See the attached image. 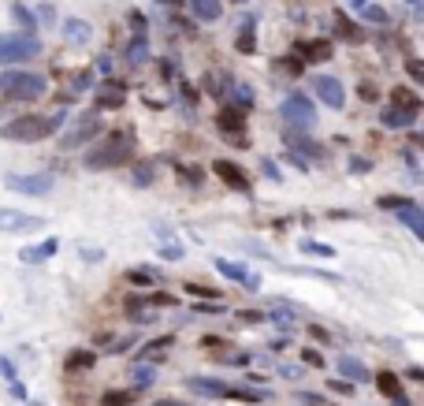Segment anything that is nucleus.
Here are the masks:
<instances>
[{
  "label": "nucleus",
  "instance_id": "2eb2a0df",
  "mask_svg": "<svg viewBox=\"0 0 424 406\" xmlns=\"http://www.w3.org/2000/svg\"><path fill=\"white\" fill-rule=\"evenodd\" d=\"M212 172H216V179H223L235 194H249V179H246V172L235 164V160H216Z\"/></svg>",
  "mask_w": 424,
  "mask_h": 406
},
{
  "label": "nucleus",
  "instance_id": "4468645a",
  "mask_svg": "<svg viewBox=\"0 0 424 406\" xmlns=\"http://www.w3.org/2000/svg\"><path fill=\"white\" fill-rule=\"evenodd\" d=\"M187 391L205 395V399H227L231 395V384L220 377H187Z\"/></svg>",
  "mask_w": 424,
  "mask_h": 406
},
{
  "label": "nucleus",
  "instance_id": "c9c22d12",
  "mask_svg": "<svg viewBox=\"0 0 424 406\" xmlns=\"http://www.w3.org/2000/svg\"><path fill=\"white\" fill-rule=\"evenodd\" d=\"M227 399H238V403H265V399H272L268 391H249V388H231V395Z\"/></svg>",
  "mask_w": 424,
  "mask_h": 406
},
{
  "label": "nucleus",
  "instance_id": "09e8293b",
  "mask_svg": "<svg viewBox=\"0 0 424 406\" xmlns=\"http://www.w3.org/2000/svg\"><path fill=\"white\" fill-rule=\"evenodd\" d=\"M301 361H309L313 369H320L324 366V358H320V350H301Z\"/></svg>",
  "mask_w": 424,
  "mask_h": 406
},
{
  "label": "nucleus",
  "instance_id": "473e14b6",
  "mask_svg": "<svg viewBox=\"0 0 424 406\" xmlns=\"http://www.w3.org/2000/svg\"><path fill=\"white\" fill-rule=\"evenodd\" d=\"M357 15H361L365 23H376V26H387V23H391V15H387L384 8H379V4H365L361 12H357Z\"/></svg>",
  "mask_w": 424,
  "mask_h": 406
},
{
  "label": "nucleus",
  "instance_id": "6e6552de",
  "mask_svg": "<svg viewBox=\"0 0 424 406\" xmlns=\"http://www.w3.org/2000/svg\"><path fill=\"white\" fill-rule=\"evenodd\" d=\"M283 142L290 146V153H298L301 160H306V164H309V160H320L324 157V146L309 131H301V127H287V131H283Z\"/></svg>",
  "mask_w": 424,
  "mask_h": 406
},
{
  "label": "nucleus",
  "instance_id": "0eeeda50",
  "mask_svg": "<svg viewBox=\"0 0 424 406\" xmlns=\"http://www.w3.org/2000/svg\"><path fill=\"white\" fill-rule=\"evenodd\" d=\"M279 116L287 120V127H313L317 123V104H313L306 93H290L287 101H279Z\"/></svg>",
  "mask_w": 424,
  "mask_h": 406
},
{
  "label": "nucleus",
  "instance_id": "052dcab7",
  "mask_svg": "<svg viewBox=\"0 0 424 406\" xmlns=\"http://www.w3.org/2000/svg\"><path fill=\"white\" fill-rule=\"evenodd\" d=\"M361 97H376V86H372V82H361Z\"/></svg>",
  "mask_w": 424,
  "mask_h": 406
},
{
  "label": "nucleus",
  "instance_id": "a878e982",
  "mask_svg": "<svg viewBox=\"0 0 424 406\" xmlns=\"http://www.w3.org/2000/svg\"><path fill=\"white\" fill-rule=\"evenodd\" d=\"M235 49L242 52V56H253L257 52V38H253V19H246L242 30H238V41H235Z\"/></svg>",
  "mask_w": 424,
  "mask_h": 406
},
{
  "label": "nucleus",
  "instance_id": "ddd939ff",
  "mask_svg": "<svg viewBox=\"0 0 424 406\" xmlns=\"http://www.w3.org/2000/svg\"><path fill=\"white\" fill-rule=\"evenodd\" d=\"M216 123H220V131H223V138L227 142H235V146H242L246 142V112H238V109H231V104H223L220 109V116H216Z\"/></svg>",
  "mask_w": 424,
  "mask_h": 406
},
{
  "label": "nucleus",
  "instance_id": "79ce46f5",
  "mask_svg": "<svg viewBox=\"0 0 424 406\" xmlns=\"http://www.w3.org/2000/svg\"><path fill=\"white\" fill-rule=\"evenodd\" d=\"M406 71H409V79H413V82H424V63H421L417 56H409V60H406Z\"/></svg>",
  "mask_w": 424,
  "mask_h": 406
},
{
  "label": "nucleus",
  "instance_id": "bf43d9fd",
  "mask_svg": "<svg viewBox=\"0 0 424 406\" xmlns=\"http://www.w3.org/2000/svg\"><path fill=\"white\" fill-rule=\"evenodd\" d=\"M331 391H339V395H346V391H350V384H346V380H335V377H331Z\"/></svg>",
  "mask_w": 424,
  "mask_h": 406
},
{
  "label": "nucleus",
  "instance_id": "f704fd0d",
  "mask_svg": "<svg viewBox=\"0 0 424 406\" xmlns=\"http://www.w3.org/2000/svg\"><path fill=\"white\" fill-rule=\"evenodd\" d=\"M12 15H15V23H19V26H26V34H38V23H34V15H30V8L12 4Z\"/></svg>",
  "mask_w": 424,
  "mask_h": 406
},
{
  "label": "nucleus",
  "instance_id": "2f4dec72",
  "mask_svg": "<svg viewBox=\"0 0 424 406\" xmlns=\"http://www.w3.org/2000/svg\"><path fill=\"white\" fill-rule=\"evenodd\" d=\"M134 403V391H123V388H112L101 395V406H130Z\"/></svg>",
  "mask_w": 424,
  "mask_h": 406
},
{
  "label": "nucleus",
  "instance_id": "9d476101",
  "mask_svg": "<svg viewBox=\"0 0 424 406\" xmlns=\"http://www.w3.org/2000/svg\"><path fill=\"white\" fill-rule=\"evenodd\" d=\"M212 269L220 272V276H227V280H231V283L246 287V291H260V276H257V272H249L246 265H238V261H227V258H212Z\"/></svg>",
  "mask_w": 424,
  "mask_h": 406
},
{
  "label": "nucleus",
  "instance_id": "5fc2aeb1",
  "mask_svg": "<svg viewBox=\"0 0 424 406\" xmlns=\"http://www.w3.org/2000/svg\"><path fill=\"white\" fill-rule=\"evenodd\" d=\"M198 313H223V302H201Z\"/></svg>",
  "mask_w": 424,
  "mask_h": 406
},
{
  "label": "nucleus",
  "instance_id": "603ef678",
  "mask_svg": "<svg viewBox=\"0 0 424 406\" xmlns=\"http://www.w3.org/2000/svg\"><path fill=\"white\" fill-rule=\"evenodd\" d=\"M368 168H372V160H365V157H354L350 172H354V175H361V172H368Z\"/></svg>",
  "mask_w": 424,
  "mask_h": 406
},
{
  "label": "nucleus",
  "instance_id": "9b49d317",
  "mask_svg": "<svg viewBox=\"0 0 424 406\" xmlns=\"http://www.w3.org/2000/svg\"><path fill=\"white\" fill-rule=\"evenodd\" d=\"M127 104V86L116 79L101 82V86L93 90V112H112V109H123Z\"/></svg>",
  "mask_w": 424,
  "mask_h": 406
},
{
  "label": "nucleus",
  "instance_id": "20e7f679",
  "mask_svg": "<svg viewBox=\"0 0 424 406\" xmlns=\"http://www.w3.org/2000/svg\"><path fill=\"white\" fill-rule=\"evenodd\" d=\"M41 56L38 34H0V68H15Z\"/></svg>",
  "mask_w": 424,
  "mask_h": 406
},
{
  "label": "nucleus",
  "instance_id": "a211bd4d",
  "mask_svg": "<svg viewBox=\"0 0 424 406\" xmlns=\"http://www.w3.org/2000/svg\"><path fill=\"white\" fill-rule=\"evenodd\" d=\"M60 30H63V38H68V41H74V45H90V41H93V26L86 23V19H63Z\"/></svg>",
  "mask_w": 424,
  "mask_h": 406
},
{
  "label": "nucleus",
  "instance_id": "680f3d73",
  "mask_svg": "<svg viewBox=\"0 0 424 406\" xmlns=\"http://www.w3.org/2000/svg\"><path fill=\"white\" fill-rule=\"evenodd\" d=\"M12 395H15V399H26V388H23V384L15 380V384H12Z\"/></svg>",
  "mask_w": 424,
  "mask_h": 406
},
{
  "label": "nucleus",
  "instance_id": "aec40b11",
  "mask_svg": "<svg viewBox=\"0 0 424 406\" xmlns=\"http://www.w3.org/2000/svg\"><path fill=\"white\" fill-rule=\"evenodd\" d=\"M56 250H60V239H41L38 247H26L23 253H19V258H23L26 265H38V261H49Z\"/></svg>",
  "mask_w": 424,
  "mask_h": 406
},
{
  "label": "nucleus",
  "instance_id": "c756f323",
  "mask_svg": "<svg viewBox=\"0 0 424 406\" xmlns=\"http://www.w3.org/2000/svg\"><path fill=\"white\" fill-rule=\"evenodd\" d=\"M130 179H134L138 187H149L157 179V160H153V164H149V160H146V164H134V168H130Z\"/></svg>",
  "mask_w": 424,
  "mask_h": 406
},
{
  "label": "nucleus",
  "instance_id": "8fccbe9b",
  "mask_svg": "<svg viewBox=\"0 0 424 406\" xmlns=\"http://www.w3.org/2000/svg\"><path fill=\"white\" fill-rule=\"evenodd\" d=\"M179 179H190V183L198 187V183H201V172H198V168H182V164H179Z\"/></svg>",
  "mask_w": 424,
  "mask_h": 406
},
{
  "label": "nucleus",
  "instance_id": "a18cd8bd",
  "mask_svg": "<svg viewBox=\"0 0 424 406\" xmlns=\"http://www.w3.org/2000/svg\"><path fill=\"white\" fill-rule=\"evenodd\" d=\"M0 377H4L8 384H15V380H19V373H15V366H12V361H8L4 354H0Z\"/></svg>",
  "mask_w": 424,
  "mask_h": 406
},
{
  "label": "nucleus",
  "instance_id": "5701e85b",
  "mask_svg": "<svg viewBox=\"0 0 424 406\" xmlns=\"http://www.w3.org/2000/svg\"><path fill=\"white\" fill-rule=\"evenodd\" d=\"M93 366H97L93 350H68V358H63V369L68 373H82V369H93Z\"/></svg>",
  "mask_w": 424,
  "mask_h": 406
},
{
  "label": "nucleus",
  "instance_id": "412c9836",
  "mask_svg": "<svg viewBox=\"0 0 424 406\" xmlns=\"http://www.w3.org/2000/svg\"><path fill=\"white\" fill-rule=\"evenodd\" d=\"M335 369H339L343 377H346V384H365V380H368V369H365V361H357V358H350V354L335 361Z\"/></svg>",
  "mask_w": 424,
  "mask_h": 406
},
{
  "label": "nucleus",
  "instance_id": "4c0bfd02",
  "mask_svg": "<svg viewBox=\"0 0 424 406\" xmlns=\"http://www.w3.org/2000/svg\"><path fill=\"white\" fill-rule=\"evenodd\" d=\"M276 68L287 71V75H301V71H306V63H301L298 56H283V60H276Z\"/></svg>",
  "mask_w": 424,
  "mask_h": 406
},
{
  "label": "nucleus",
  "instance_id": "864d4df0",
  "mask_svg": "<svg viewBox=\"0 0 424 406\" xmlns=\"http://www.w3.org/2000/svg\"><path fill=\"white\" fill-rule=\"evenodd\" d=\"M38 19H41V23H52V4H41L38 15H34V23H38Z\"/></svg>",
  "mask_w": 424,
  "mask_h": 406
},
{
  "label": "nucleus",
  "instance_id": "72a5a7b5",
  "mask_svg": "<svg viewBox=\"0 0 424 406\" xmlns=\"http://www.w3.org/2000/svg\"><path fill=\"white\" fill-rule=\"evenodd\" d=\"M130 377H134V384H138V388H149V384H157V369L141 361V366H134V369H130Z\"/></svg>",
  "mask_w": 424,
  "mask_h": 406
},
{
  "label": "nucleus",
  "instance_id": "49530a36",
  "mask_svg": "<svg viewBox=\"0 0 424 406\" xmlns=\"http://www.w3.org/2000/svg\"><path fill=\"white\" fill-rule=\"evenodd\" d=\"M164 347H171V336H160L157 343H146V347H141V354H157V350H164Z\"/></svg>",
  "mask_w": 424,
  "mask_h": 406
},
{
  "label": "nucleus",
  "instance_id": "58836bf2",
  "mask_svg": "<svg viewBox=\"0 0 424 406\" xmlns=\"http://www.w3.org/2000/svg\"><path fill=\"white\" fill-rule=\"evenodd\" d=\"M134 339H138V336H127V339H119V343H108L104 350H108V354H127V350H134V347H138Z\"/></svg>",
  "mask_w": 424,
  "mask_h": 406
},
{
  "label": "nucleus",
  "instance_id": "37998d69",
  "mask_svg": "<svg viewBox=\"0 0 424 406\" xmlns=\"http://www.w3.org/2000/svg\"><path fill=\"white\" fill-rule=\"evenodd\" d=\"M295 403H298V406H324V399H320L317 391H298Z\"/></svg>",
  "mask_w": 424,
  "mask_h": 406
},
{
  "label": "nucleus",
  "instance_id": "f8f14e48",
  "mask_svg": "<svg viewBox=\"0 0 424 406\" xmlns=\"http://www.w3.org/2000/svg\"><path fill=\"white\" fill-rule=\"evenodd\" d=\"M313 93H317V97L328 104V109H335V112H339L343 104H346L343 82H339V79H331V75H317V79H313Z\"/></svg>",
  "mask_w": 424,
  "mask_h": 406
},
{
  "label": "nucleus",
  "instance_id": "4be33fe9",
  "mask_svg": "<svg viewBox=\"0 0 424 406\" xmlns=\"http://www.w3.org/2000/svg\"><path fill=\"white\" fill-rule=\"evenodd\" d=\"M379 123H384V127H395V131H406V127L417 123V116H413V112H402V109H395V104H387V109L379 112Z\"/></svg>",
  "mask_w": 424,
  "mask_h": 406
},
{
  "label": "nucleus",
  "instance_id": "cd10ccee",
  "mask_svg": "<svg viewBox=\"0 0 424 406\" xmlns=\"http://www.w3.org/2000/svg\"><path fill=\"white\" fill-rule=\"evenodd\" d=\"M146 56H149V38L134 34V38H130V45H127V63H146Z\"/></svg>",
  "mask_w": 424,
  "mask_h": 406
},
{
  "label": "nucleus",
  "instance_id": "393cba45",
  "mask_svg": "<svg viewBox=\"0 0 424 406\" xmlns=\"http://www.w3.org/2000/svg\"><path fill=\"white\" fill-rule=\"evenodd\" d=\"M376 388L384 391L387 399H398V395H406V391H402V380H398V373H391V369L376 373Z\"/></svg>",
  "mask_w": 424,
  "mask_h": 406
},
{
  "label": "nucleus",
  "instance_id": "39448f33",
  "mask_svg": "<svg viewBox=\"0 0 424 406\" xmlns=\"http://www.w3.org/2000/svg\"><path fill=\"white\" fill-rule=\"evenodd\" d=\"M101 131H104L101 112H82V116H74V123L60 134V146H63V149H79V146H86V142H97V138H101Z\"/></svg>",
  "mask_w": 424,
  "mask_h": 406
},
{
  "label": "nucleus",
  "instance_id": "13d9d810",
  "mask_svg": "<svg viewBox=\"0 0 424 406\" xmlns=\"http://www.w3.org/2000/svg\"><path fill=\"white\" fill-rule=\"evenodd\" d=\"M265 175H268V179H276V183H279V179H283V175H279V168L272 164V160H265Z\"/></svg>",
  "mask_w": 424,
  "mask_h": 406
},
{
  "label": "nucleus",
  "instance_id": "423d86ee",
  "mask_svg": "<svg viewBox=\"0 0 424 406\" xmlns=\"http://www.w3.org/2000/svg\"><path fill=\"white\" fill-rule=\"evenodd\" d=\"M4 187L15 190V194H26V198H45L52 194V187H56V179H52L49 172H4Z\"/></svg>",
  "mask_w": 424,
  "mask_h": 406
},
{
  "label": "nucleus",
  "instance_id": "7c9ffc66",
  "mask_svg": "<svg viewBox=\"0 0 424 406\" xmlns=\"http://www.w3.org/2000/svg\"><path fill=\"white\" fill-rule=\"evenodd\" d=\"M301 253H309V258H335V247L317 242V239H301Z\"/></svg>",
  "mask_w": 424,
  "mask_h": 406
},
{
  "label": "nucleus",
  "instance_id": "b1692460",
  "mask_svg": "<svg viewBox=\"0 0 424 406\" xmlns=\"http://www.w3.org/2000/svg\"><path fill=\"white\" fill-rule=\"evenodd\" d=\"M391 104L402 109V112H413V116L421 112V97L413 90H406V86H395V93H391Z\"/></svg>",
  "mask_w": 424,
  "mask_h": 406
},
{
  "label": "nucleus",
  "instance_id": "e2e57ef3",
  "mask_svg": "<svg viewBox=\"0 0 424 406\" xmlns=\"http://www.w3.org/2000/svg\"><path fill=\"white\" fill-rule=\"evenodd\" d=\"M153 406H187V403H182V399H157Z\"/></svg>",
  "mask_w": 424,
  "mask_h": 406
},
{
  "label": "nucleus",
  "instance_id": "4d7b16f0",
  "mask_svg": "<svg viewBox=\"0 0 424 406\" xmlns=\"http://www.w3.org/2000/svg\"><path fill=\"white\" fill-rule=\"evenodd\" d=\"M182 97H187V104H198V90H194V86H187V82H182Z\"/></svg>",
  "mask_w": 424,
  "mask_h": 406
},
{
  "label": "nucleus",
  "instance_id": "0e129e2a",
  "mask_svg": "<svg viewBox=\"0 0 424 406\" xmlns=\"http://www.w3.org/2000/svg\"><path fill=\"white\" fill-rule=\"evenodd\" d=\"M391 403H395V406H413V403H409V395H398V399H391Z\"/></svg>",
  "mask_w": 424,
  "mask_h": 406
},
{
  "label": "nucleus",
  "instance_id": "ea45409f",
  "mask_svg": "<svg viewBox=\"0 0 424 406\" xmlns=\"http://www.w3.org/2000/svg\"><path fill=\"white\" fill-rule=\"evenodd\" d=\"M187 295H198V298H212V302H220V295H216L212 287H201V283H187Z\"/></svg>",
  "mask_w": 424,
  "mask_h": 406
},
{
  "label": "nucleus",
  "instance_id": "c03bdc74",
  "mask_svg": "<svg viewBox=\"0 0 424 406\" xmlns=\"http://www.w3.org/2000/svg\"><path fill=\"white\" fill-rule=\"evenodd\" d=\"M309 336L317 339L320 347H331V343H335V339H331V332H328V328H320V325H313V328H309Z\"/></svg>",
  "mask_w": 424,
  "mask_h": 406
},
{
  "label": "nucleus",
  "instance_id": "f257e3e1",
  "mask_svg": "<svg viewBox=\"0 0 424 406\" xmlns=\"http://www.w3.org/2000/svg\"><path fill=\"white\" fill-rule=\"evenodd\" d=\"M130 157H134V134H130L127 127H116V131L101 134L86 149L82 164H86V172H112V168L134 164Z\"/></svg>",
  "mask_w": 424,
  "mask_h": 406
},
{
  "label": "nucleus",
  "instance_id": "c85d7f7f",
  "mask_svg": "<svg viewBox=\"0 0 424 406\" xmlns=\"http://www.w3.org/2000/svg\"><path fill=\"white\" fill-rule=\"evenodd\" d=\"M123 280L134 283V287H153V283L160 280V272H153V269H127Z\"/></svg>",
  "mask_w": 424,
  "mask_h": 406
},
{
  "label": "nucleus",
  "instance_id": "bb28decb",
  "mask_svg": "<svg viewBox=\"0 0 424 406\" xmlns=\"http://www.w3.org/2000/svg\"><path fill=\"white\" fill-rule=\"evenodd\" d=\"M335 34H339L343 41H361L365 38L361 30L350 23V15H346V12H335Z\"/></svg>",
  "mask_w": 424,
  "mask_h": 406
},
{
  "label": "nucleus",
  "instance_id": "3c124183",
  "mask_svg": "<svg viewBox=\"0 0 424 406\" xmlns=\"http://www.w3.org/2000/svg\"><path fill=\"white\" fill-rule=\"evenodd\" d=\"M82 258L86 261H104V250L101 247H82Z\"/></svg>",
  "mask_w": 424,
  "mask_h": 406
},
{
  "label": "nucleus",
  "instance_id": "dca6fc26",
  "mask_svg": "<svg viewBox=\"0 0 424 406\" xmlns=\"http://www.w3.org/2000/svg\"><path fill=\"white\" fill-rule=\"evenodd\" d=\"M295 56H298L301 63H324V60H331V41H324V38L298 41V45H295Z\"/></svg>",
  "mask_w": 424,
  "mask_h": 406
},
{
  "label": "nucleus",
  "instance_id": "e433bc0d",
  "mask_svg": "<svg viewBox=\"0 0 424 406\" xmlns=\"http://www.w3.org/2000/svg\"><path fill=\"white\" fill-rule=\"evenodd\" d=\"M157 253H160L164 261H182V258H187V250H182L179 242H164V247H160Z\"/></svg>",
  "mask_w": 424,
  "mask_h": 406
},
{
  "label": "nucleus",
  "instance_id": "6ab92c4d",
  "mask_svg": "<svg viewBox=\"0 0 424 406\" xmlns=\"http://www.w3.org/2000/svg\"><path fill=\"white\" fill-rule=\"evenodd\" d=\"M194 19H201V23H216V19L223 15V0H187Z\"/></svg>",
  "mask_w": 424,
  "mask_h": 406
},
{
  "label": "nucleus",
  "instance_id": "6e6d98bb",
  "mask_svg": "<svg viewBox=\"0 0 424 406\" xmlns=\"http://www.w3.org/2000/svg\"><path fill=\"white\" fill-rule=\"evenodd\" d=\"M279 377H287V380H298V377H301V369H298V366H279Z\"/></svg>",
  "mask_w": 424,
  "mask_h": 406
},
{
  "label": "nucleus",
  "instance_id": "7ed1b4c3",
  "mask_svg": "<svg viewBox=\"0 0 424 406\" xmlns=\"http://www.w3.org/2000/svg\"><path fill=\"white\" fill-rule=\"evenodd\" d=\"M49 79L41 71H0V101H41Z\"/></svg>",
  "mask_w": 424,
  "mask_h": 406
},
{
  "label": "nucleus",
  "instance_id": "1a4fd4ad",
  "mask_svg": "<svg viewBox=\"0 0 424 406\" xmlns=\"http://www.w3.org/2000/svg\"><path fill=\"white\" fill-rule=\"evenodd\" d=\"M41 224H45V220L34 217V212L4 209V205H0V231H8V235H30V231H38Z\"/></svg>",
  "mask_w": 424,
  "mask_h": 406
},
{
  "label": "nucleus",
  "instance_id": "de8ad7c7",
  "mask_svg": "<svg viewBox=\"0 0 424 406\" xmlns=\"http://www.w3.org/2000/svg\"><path fill=\"white\" fill-rule=\"evenodd\" d=\"M402 201H406L402 194H384V198H379V209H398Z\"/></svg>",
  "mask_w": 424,
  "mask_h": 406
},
{
  "label": "nucleus",
  "instance_id": "f03ea898",
  "mask_svg": "<svg viewBox=\"0 0 424 406\" xmlns=\"http://www.w3.org/2000/svg\"><path fill=\"white\" fill-rule=\"evenodd\" d=\"M68 123V112H56V116H15L0 127V138L4 142H19V146H30V142H45Z\"/></svg>",
  "mask_w": 424,
  "mask_h": 406
},
{
  "label": "nucleus",
  "instance_id": "69168bd1",
  "mask_svg": "<svg viewBox=\"0 0 424 406\" xmlns=\"http://www.w3.org/2000/svg\"><path fill=\"white\" fill-rule=\"evenodd\" d=\"M368 4V0H354V8H365Z\"/></svg>",
  "mask_w": 424,
  "mask_h": 406
},
{
  "label": "nucleus",
  "instance_id": "f3484780",
  "mask_svg": "<svg viewBox=\"0 0 424 406\" xmlns=\"http://www.w3.org/2000/svg\"><path fill=\"white\" fill-rule=\"evenodd\" d=\"M395 217H398L402 224H406V228H409L413 235H417V239H424V209H421L413 198L402 201V205L395 209Z\"/></svg>",
  "mask_w": 424,
  "mask_h": 406
},
{
  "label": "nucleus",
  "instance_id": "a19ab883",
  "mask_svg": "<svg viewBox=\"0 0 424 406\" xmlns=\"http://www.w3.org/2000/svg\"><path fill=\"white\" fill-rule=\"evenodd\" d=\"M268 320H276V325H295V313H290V309H276L272 306V313H265Z\"/></svg>",
  "mask_w": 424,
  "mask_h": 406
}]
</instances>
